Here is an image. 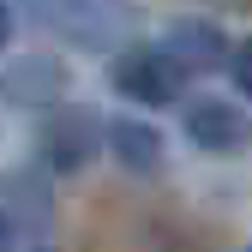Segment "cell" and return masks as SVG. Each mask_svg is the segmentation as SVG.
<instances>
[{"label":"cell","mask_w":252,"mask_h":252,"mask_svg":"<svg viewBox=\"0 0 252 252\" xmlns=\"http://www.w3.org/2000/svg\"><path fill=\"white\" fill-rule=\"evenodd\" d=\"M114 90L126 102H138V108H162V102H174L180 96V84H186V72L174 66V54L168 48H126V54H114Z\"/></svg>","instance_id":"cell-1"},{"label":"cell","mask_w":252,"mask_h":252,"mask_svg":"<svg viewBox=\"0 0 252 252\" xmlns=\"http://www.w3.org/2000/svg\"><path fill=\"white\" fill-rule=\"evenodd\" d=\"M102 114H90V108H48L42 120V132H36V150H42V162L54 174H78L90 156H96L102 144Z\"/></svg>","instance_id":"cell-2"},{"label":"cell","mask_w":252,"mask_h":252,"mask_svg":"<svg viewBox=\"0 0 252 252\" xmlns=\"http://www.w3.org/2000/svg\"><path fill=\"white\" fill-rule=\"evenodd\" d=\"M54 30H66L72 42H84V48H108L120 30H126V12L120 0H30Z\"/></svg>","instance_id":"cell-3"},{"label":"cell","mask_w":252,"mask_h":252,"mask_svg":"<svg viewBox=\"0 0 252 252\" xmlns=\"http://www.w3.org/2000/svg\"><path fill=\"white\" fill-rule=\"evenodd\" d=\"M186 138H192L198 150H240L246 144V120L234 102H216V96H192L186 102Z\"/></svg>","instance_id":"cell-4"},{"label":"cell","mask_w":252,"mask_h":252,"mask_svg":"<svg viewBox=\"0 0 252 252\" xmlns=\"http://www.w3.org/2000/svg\"><path fill=\"white\" fill-rule=\"evenodd\" d=\"M162 48L174 54V66H180V72L228 66V42L216 36V24H204V18H174V24H168V36H162Z\"/></svg>","instance_id":"cell-5"},{"label":"cell","mask_w":252,"mask_h":252,"mask_svg":"<svg viewBox=\"0 0 252 252\" xmlns=\"http://www.w3.org/2000/svg\"><path fill=\"white\" fill-rule=\"evenodd\" d=\"M102 138H108L120 168H132V174H156L162 168V132H156L150 120H108Z\"/></svg>","instance_id":"cell-6"},{"label":"cell","mask_w":252,"mask_h":252,"mask_svg":"<svg viewBox=\"0 0 252 252\" xmlns=\"http://www.w3.org/2000/svg\"><path fill=\"white\" fill-rule=\"evenodd\" d=\"M0 90H6L12 102L48 108L60 90H66V72H60V60H48V54H24V60H12V72L0 78Z\"/></svg>","instance_id":"cell-7"},{"label":"cell","mask_w":252,"mask_h":252,"mask_svg":"<svg viewBox=\"0 0 252 252\" xmlns=\"http://www.w3.org/2000/svg\"><path fill=\"white\" fill-rule=\"evenodd\" d=\"M228 78L240 84V96H252V36H240L228 48Z\"/></svg>","instance_id":"cell-8"},{"label":"cell","mask_w":252,"mask_h":252,"mask_svg":"<svg viewBox=\"0 0 252 252\" xmlns=\"http://www.w3.org/2000/svg\"><path fill=\"white\" fill-rule=\"evenodd\" d=\"M6 36H12V6L0 0V48H6Z\"/></svg>","instance_id":"cell-9"},{"label":"cell","mask_w":252,"mask_h":252,"mask_svg":"<svg viewBox=\"0 0 252 252\" xmlns=\"http://www.w3.org/2000/svg\"><path fill=\"white\" fill-rule=\"evenodd\" d=\"M0 252H12V222H6V210H0Z\"/></svg>","instance_id":"cell-10"}]
</instances>
